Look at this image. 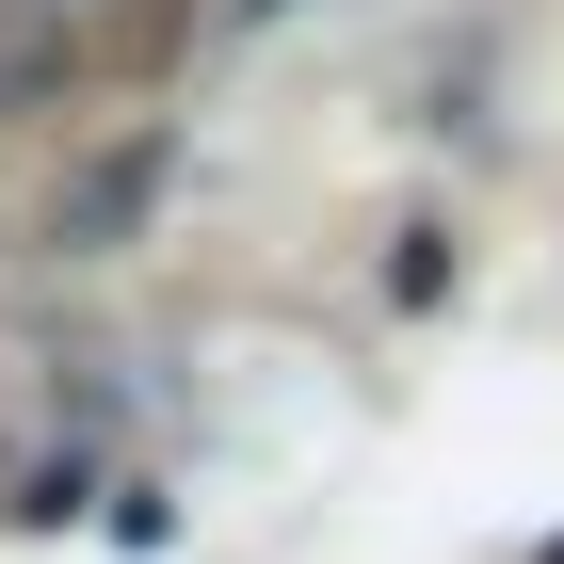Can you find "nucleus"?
<instances>
[{
    "label": "nucleus",
    "instance_id": "1",
    "mask_svg": "<svg viewBox=\"0 0 564 564\" xmlns=\"http://www.w3.org/2000/svg\"><path fill=\"white\" fill-rule=\"evenodd\" d=\"M145 177H162V145H130V162H97L82 194H65V242H113V226L145 210Z\"/></svg>",
    "mask_w": 564,
    "mask_h": 564
},
{
    "label": "nucleus",
    "instance_id": "2",
    "mask_svg": "<svg viewBox=\"0 0 564 564\" xmlns=\"http://www.w3.org/2000/svg\"><path fill=\"white\" fill-rule=\"evenodd\" d=\"M65 82V33H48V17H17V33H0V113H17V97H48Z\"/></svg>",
    "mask_w": 564,
    "mask_h": 564
},
{
    "label": "nucleus",
    "instance_id": "3",
    "mask_svg": "<svg viewBox=\"0 0 564 564\" xmlns=\"http://www.w3.org/2000/svg\"><path fill=\"white\" fill-rule=\"evenodd\" d=\"M242 17H291V0H242Z\"/></svg>",
    "mask_w": 564,
    "mask_h": 564
}]
</instances>
